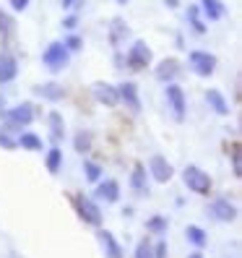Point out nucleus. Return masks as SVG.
Instances as JSON below:
<instances>
[{
  "mask_svg": "<svg viewBox=\"0 0 242 258\" xmlns=\"http://www.w3.org/2000/svg\"><path fill=\"white\" fill-rule=\"evenodd\" d=\"M183 180H185L188 190L198 193V196H208L211 188H214V180H211V175L203 172L198 164H188L185 170H183Z\"/></svg>",
  "mask_w": 242,
  "mask_h": 258,
  "instance_id": "f257e3e1",
  "label": "nucleus"
},
{
  "mask_svg": "<svg viewBox=\"0 0 242 258\" xmlns=\"http://www.w3.org/2000/svg\"><path fill=\"white\" fill-rule=\"evenodd\" d=\"M68 60H70V50L65 47L63 42H52L50 47L44 50V55H42V63H44V68L52 71V73L63 71V68L68 66Z\"/></svg>",
  "mask_w": 242,
  "mask_h": 258,
  "instance_id": "f03ea898",
  "label": "nucleus"
},
{
  "mask_svg": "<svg viewBox=\"0 0 242 258\" xmlns=\"http://www.w3.org/2000/svg\"><path fill=\"white\" fill-rule=\"evenodd\" d=\"M0 115H3L6 128H24V125H29L34 120V107L29 102H21V104H16V107H11V110H0Z\"/></svg>",
  "mask_w": 242,
  "mask_h": 258,
  "instance_id": "7ed1b4c3",
  "label": "nucleus"
},
{
  "mask_svg": "<svg viewBox=\"0 0 242 258\" xmlns=\"http://www.w3.org/2000/svg\"><path fill=\"white\" fill-rule=\"evenodd\" d=\"M188 63H190V71L195 76H201V79H208V76L216 71V57L206 50H193L188 55Z\"/></svg>",
  "mask_w": 242,
  "mask_h": 258,
  "instance_id": "20e7f679",
  "label": "nucleus"
},
{
  "mask_svg": "<svg viewBox=\"0 0 242 258\" xmlns=\"http://www.w3.org/2000/svg\"><path fill=\"white\" fill-rule=\"evenodd\" d=\"M151 47L143 42V39H135L133 44H130V50H128V66L133 68V71H143V68H148L151 66Z\"/></svg>",
  "mask_w": 242,
  "mask_h": 258,
  "instance_id": "39448f33",
  "label": "nucleus"
},
{
  "mask_svg": "<svg viewBox=\"0 0 242 258\" xmlns=\"http://www.w3.org/2000/svg\"><path fill=\"white\" fill-rule=\"evenodd\" d=\"M73 204H75V211H78V217H81L86 224H94V227L102 224V209H99L92 199H86L84 193H78V196L73 199Z\"/></svg>",
  "mask_w": 242,
  "mask_h": 258,
  "instance_id": "423d86ee",
  "label": "nucleus"
},
{
  "mask_svg": "<svg viewBox=\"0 0 242 258\" xmlns=\"http://www.w3.org/2000/svg\"><path fill=\"white\" fill-rule=\"evenodd\" d=\"M167 104H170V110H172L177 123H183L185 112H188V102H185V92L177 84H170L167 86Z\"/></svg>",
  "mask_w": 242,
  "mask_h": 258,
  "instance_id": "0eeeda50",
  "label": "nucleus"
},
{
  "mask_svg": "<svg viewBox=\"0 0 242 258\" xmlns=\"http://www.w3.org/2000/svg\"><path fill=\"white\" fill-rule=\"evenodd\" d=\"M208 217L216 222H232L237 217V206L229 199H214L208 204Z\"/></svg>",
  "mask_w": 242,
  "mask_h": 258,
  "instance_id": "6e6552de",
  "label": "nucleus"
},
{
  "mask_svg": "<svg viewBox=\"0 0 242 258\" xmlns=\"http://www.w3.org/2000/svg\"><path fill=\"white\" fill-rule=\"evenodd\" d=\"M92 94L99 104H107V107H115V104L120 102V94H117V86L112 84H104V81H97L92 86Z\"/></svg>",
  "mask_w": 242,
  "mask_h": 258,
  "instance_id": "1a4fd4ad",
  "label": "nucleus"
},
{
  "mask_svg": "<svg viewBox=\"0 0 242 258\" xmlns=\"http://www.w3.org/2000/svg\"><path fill=\"white\" fill-rule=\"evenodd\" d=\"M148 172L154 175V180H156V183H170V180H172V175H175L172 164H170L167 159H164V157H159V154L148 159Z\"/></svg>",
  "mask_w": 242,
  "mask_h": 258,
  "instance_id": "9d476101",
  "label": "nucleus"
},
{
  "mask_svg": "<svg viewBox=\"0 0 242 258\" xmlns=\"http://www.w3.org/2000/svg\"><path fill=\"white\" fill-rule=\"evenodd\" d=\"M117 94H120V99H123L128 107H130V112H141V97H138V86H135L133 81H125V84H120L117 86Z\"/></svg>",
  "mask_w": 242,
  "mask_h": 258,
  "instance_id": "9b49d317",
  "label": "nucleus"
},
{
  "mask_svg": "<svg viewBox=\"0 0 242 258\" xmlns=\"http://www.w3.org/2000/svg\"><path fill=\"white\" fill-rule=\"evenodd\" d=\"M97 237H99V245L104 250V258H125L123 255V248H120V242L115 240V235L110 230H99Z\"/></svg>",
  "mask_w": 242,
  "mask_h": 258,
  "instance_id": "f8f14e48",
  "label": "nucleus"
},
{
  "mask_svg": "<svg viewBox=\"0 0 242 258\" xmlns=\"http://www.w3.org/2000/svg\"><path fill=\"white\" fill-rule=\"evenodd\" d=\"M180 71H183V68H180V60L177 57H167V60H162V63L156 66V79L164 81V84L175 81L180 76Z\"/></svg>",
  "mask_w": 242,
  "mask_h": 258,
  "instance_id": "ddd939ff",
  "label": "nucleus"
},
{
  "mask_svg": "<svg viewBox=\"0 0 242 258\" xmlns=\"http://www.w3.org/2000/svg\"><path fill=\"white\" fill-rule=\"evenodd\" d=\"M97 199L107 201V204H115V201L120 199L117 180H99V183H97Z\"/></svg>",
  "mask_w": 242,
  "mask_h": 258,
  "instance_id": "4468645a",
  "label": "nucleus"
},
{
  "mask_svg": "<svg viewBox=\"0 0 242 258\" xmlns=\"http://www.w3.org/2000/svg\"><path fill=\"white\" fill-rule=\"evenodd\" d=\"M34 94L44 97L47 102H60V99L65 97V89L60 86V84H55V81H47V84H39V86H34Z\"/></svg>",
  "mask_w": 242,
  "mask_h": 258,
  "instance_id": "2eb2a0df",
  "label": "nucleus"
},
{
  "mask_svg": "<svg viewBox=\"0 0 242 258\" xmlns=\"http://www.w3.org/2000/svg\"><path fill=\"white\" fill-rule=\"evenodd\" d=\"M206 102L211 104V110H214L216 115H229V102L224 99V94L219 92V89H208V92H206Z\"/></svg>",
  "mask_w": 242,
  "mask_h": 258,
  "instance_id": "dca6fc26",
  "label": "nucleus"
},
{
  "mask_svg": "<svg viewBox=\"0 0 242 258\" xmlns=\"http://www.w3.org/2000/svg\"><path fill=\"white\" fill-rule=\"evenodd\" d=\"M19 73V63L11 55H0V84H8L16 79Z\"/></svg>",
  "mask_w": 242,
  "mask_h": 258,
  "instance_id": "f3484780",
  "label": "nucleus"
},
{
  "mask_svg": "<svg viewBox=\"0 0 242 258\" xmlns=\"http://www.w3.org/2000/svg\"><path fill=\"white\" fill-rule=\"evenodd\" d=\"M130 185H133V190H138V193L148 190V175H146V167H143V164H135V167H133Z\"/></svg>",
  "mask_w": 242,
  "mask_h": 258,
  "instance_id": "a211bd4d",
  "label": "nucleus"
},
{
  "mask_svg": "<svg viewBox=\"0 0 242 258\" xmlns=\"http://www.w3.org/2000/svg\"><path fill=\"white\" fill-rule=\"evenodd\" d=\"M201 8H203L208 21H219V19H224V13H226V8L219 3V0H201Z\"/></svg>",
  "mask_w": 242,
  "mask_h": 258,
  "instance_id": "6ab92c4d",
  "label": "nucleus"
},
{
  "mask_svg": "<svg viewBox=\"0 0 242 258\" xmlns=\"http://www.w3.org/2000/svg\"><path fill=\"white\" fill-rule=\"evenodd\" d=\"M47 120H50V139L57 144V141H63V133H65V125H63V115L60 112H50L47 115Z\"/></svg>",
  "mask_w": 242,
  "mask_h": 258,
  "instance_id": "aec40b11",
  "label": "nucleus"
},
{
  "mask_svg": "<svg viewBox=\"0 0 242 258\" xmlns=\"http://www.w3.org/2000/svg\"><path fill=\"white\" fill-rule=\"evenodd\" d=\"M185 237L193 248H206V242H208V235L201 230V227H195V224H188V230H185Z\"/></svg>",
  "mask_w": 242,
  "mask_h": 258,
  "instance_id": "412c9836",
  "label": "nucleus"
},
{
  "mask_svg": "<svg viewBox=\"0 0 242 258\" xmlns=\"http://www.w3.org/2000/svg\"><path fill=\"white\" fill-rule=\"evenodd\" d=\"M44 164H47V172H60V164H63V151H60L57 146H52L47 151V159H44Z\"/></svg>",
  "mask_w": 242,
  "mask_h": 258,
  "instance_id": "4be33fe9",
  "label": "nucleus"
},
{
  "mask_svg": "<svg viewBox=\"0 0 242 258\" xmlns=\"http://www.w3.org/2000/svg\"><path fill=\"white\" fill-rule=\"evenodd\" d=\"M16 32V19H11L6 11H0V37L11 39V34Z\"/></svg>",
  "mask_w": 242,
  "mask_h": 258,
  "instance_id": "5701e85b",
  "label": "nucleus"
},
{
  "mask_svg": "<svg viewBox=\"0 0 242 258\" xmlns=\"http://www.w3.org/2000/svg\"><path fill=\"white\" fill-rule=\"evenodd\" d=\"M21 149H29V151H42V139L34 133H21V139L16 141Z\"/></svg>",
  "mask_w": 242,
  "mask_h": 258,
  "instance_id": "b1692460",
  "label": "nucleus"
},
{
  "mask_svg": "<svg viewBox=\"0 0 242 258\" xmlns=\"http://www.w3.org/2000/svg\"><path fill=\"white\" fill-rule=\"evenodd\" d=\"M125 34H128L125 21H123V19H115V21H112V29H110V42H112V44H120Z\"/></svg>",
  "mask_w": 242,
  "mask_h": 258,
  "instance_id": "393cba45",
  "label": "nucleus"
},
{
  "mask_svg": "<svg viewBox=\"0 0 242 258\" xmlns=\"http://www.w3.org/2000/svg\"><path fill=\"white\" fill-rule=\"evenodd\" d=\"M167 227H170V222H167V217H151L148 222H146V230L148 232H164V230H167Z\"/></svg>",
  "mask_w": 242,
  "mask_h": 258,
  "instance_id": "a878e982",
  "label": "nucleus"
},
{
  "mask_svg": "<svg viewBox=\"0 0 242 258\" xmlns=\"http://www.w3.org/2000/svg\"><path fill=\"white\" fill-rule=\"evenodd\" d=\"M188 19H190V26H193L198 34H203V32H206V24H203V21H201V16H198V6H190V8H188Z\"/></svg>",
  "mask_w": 242,
  "mask_h": 258,
  "instance_id": "bb28decb",
  "label": "nucleus"
},
{
  "mask_svg": "<svg viewBox=\"0 0 242 258\" xmlns=\"http://www.w3.org/2000/svg\"><path fill=\"white\" fill-rule=\"evenodd\" d=\"M89 149H92V133L78 131L75 133V151H89Z\"/></svg>",
  "mask_w": 242,
  "mask_h": 258,
  "instance_id": "cd10ccee",
  "label": "nucleus"
},
{
  "mask_svg": "<svg viewBox=\"0 0 242 258\" xmlns=\"http://www.w3.org/2000/svg\"><path fill=\"white\" fill-rule=\"evenodd\" d=\"M84 172H86L89 183H99V180H102V167L94 164V162H86V164H84Z\"/></svg>",
  "mask_w": 242,
  "mask_h": 258,
  "instance_id": "c85d7f7f",
  "label": "nucleus"
},
{
  "mask_svg": "<svg viewBox=\"0 0 242 258\" xmlns=\"http://www.w3.org/2000/svg\"><path fill=\"white\" fill-rule=\"evenodd\" d=\"M229 151H232V172H234V177H239V175H242V159H239V144L234 141V144L229 146Z\"/></svg>",
  "mask_w": 242,
  "mask_h": 258,
  "instance_id": "c756f323",
  "label": "nucleus"
},
{
  "mask_svg": "<svg viewBox=\"0 0 242 258\" xmlns=\"http://www.w3.org/2000/svg\"><path fill=\"white\" fill-rule=\"evenodd\" d=\"M135 258H154V248H151V242L146 237L138 240V245H135Z\"/></svg>",
  "mask_w": 242,
  "mask_h": 258,
  "instance_id": "7c9ffc66",
  "label": "nucleus"
},
{
  "mask_svg": "<svg viewBox=\"0 0 242 258\" xmlns=\"http://www.w3.org/2000/svg\"><path fill=\"white\" fill-rule=\"evenodd\" d=\"M0 146H3V149H8V151H11V149H16L19 144L13 141V139H11L8 133H3V131H0Z\"/></svg>",
  "mask_w": 242,
  "mask_h": 258,
  "instance_id": "2f4dec72",
  "label": "nucleus"
},
{
  "mask_svg": "<svg viewBox=\"0 0 242 258\" xmlns=\"http://www.w3.org/2000/svg\"><path fill=\"white\" fill-rule=\"evenodd\" d=\"M151 248H154V258H167V242H156Z\"/></svg>",
  "mask_w": 242,
  "mask_h": 258,
  "instance_id": "473e14b6",
  "label": "nucleus"
},
{
  "mask_svg": "<svg viewBox=\"0 0 242 258\" xmlns=\"http://www.w3.org/2000/svg\"><path fill=\"white\" fill-rule=\"evenodd\" d=\"M65 47H68V50H78V47H81V37H78V34H70L68 42H65Z\"/></svg>",
  "mask_w": 242,
  "mask_h": 258,
  "instance_id": "72a5a7b5",
  "label": "nucleus"
},
{
  "mask_svg": "<svg viewBox=\"0 0 242 258\" xmlns=\"http://www.w3.org/2000/svg\"><path fill=\"white\" fill-rule=\"evenodd\" d=\"M11 6H13V11H26L29 0H11Z\"/></svg>",
  "mask_w": 242,
  "mask_h": 258,
  "instance_id": "f704fd0d",
  "label": "nucleus"
},
{
  "mask_svg": "<svg viewBox=\"0 0 242 258\" xmlns=\"http://www.w3.org/2000/svg\"><path fill=\"white\" fill-rule=\"evenodd\" d=\"M75 24H78V19H75V16H68V19L63 21V26H65V29H75Z\"/></svg>",
  "mask_w": 242,
  "mask_h": 258,
  "instance_id": "c9c22d12",
  "label": "nucleus"
},
{
  "mask_svg": "<svg viewBox=\"0 0 242 258\" xmlns=\"http://www.w3.org/2000/svg\"><path fill=\"white\" fill-rule=\"evenodd\" d=\"M73 3H75V0H63V8H70Z\"/></svg>",
  "mask_w": 242,
  "mask_h": 258,
  "instance_id": "e433bc0d",
  "label": "nucleus"
},
{
  "mask_svg": "<svg viewBox=\"0 0 242 258\" xmlns=\"http://www.w3.org/2000/svg\"><path fill=\"white\" fill-rule=\"evenodd\" d=\"M190 258H201V253H193V255H190Z\"/></svg>",
  "mask_w": 242,
  "mask_h": 258,
  "instance_id": "4c0bfd02",
  "label": "nucleus"
},
{
  "mask_svg": "<svg viewBox=\"0 0 242 258\" xmlns=\"http://www.w3.org/2000/svg\"><path fill=\"white\" fill-rule=\"evenodd\" d=\"M0 110H3V99H0Z\"/></svg>",
  "mask_w": 242,
  "mask_h": 258,
  "instance_id": "58836bf2",
  "label": "nucleus"
},
{
  "mask_svg": "<svg viewBox=\"0 0 242 258\" xmlns=\"http://www.w3.org/2000/svg\"><path fill=\"white\" fill-rule=\"evenodd\" d=\"M117 3H128V0H117Z\"/></svg>",
  "mask_w": 242,
  "mask_h": 258,
  "instance_id": "ea45409f",
  "label": "nucleus"
}]
</instances>
